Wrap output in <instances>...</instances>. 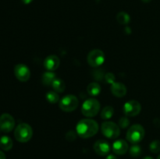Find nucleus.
I'll return each mask as SVG.
<instances>
[{"instance_id": "obj_1", "label": "nucleus", "mask_w": 160, "mask_h": 159, "mask_svg": "<svg viewBox=\"0 0 160 159\" xmlns=\"http://www.w3.org/2000/svg\"><path fill=\"white\" fill-rule=\"evenodd\" d=\"M76 130L78 135L81 138H90L98 132V125L95 120L91 118H84L78 122Z\"/></svg>"}, {"instance_id": "obj_2", "label": "nucleus", "mask_w": 160, "mask_h": 159, "mask_svg": "<svg viewBox=\"0 0 160 159\" xmlns=\"http://www.w3.org/2000/svg\"><path fill=\"white\" fill-rule=\"evenodd\" d=\"M33 135L32 128L28 123H20L14 131V136L17 141L26 143L31 139Z\"/></svg>"}, {"instance_id": "obj_3", "label": "nucleus", "mask_w": 160, "mask_h": 159, "mask_svg": "<svg viewBox=\"0 0 160 159\" xmlns=\"http://www.w3.org/2000/svg\"><path fill=\"white\" fill-rule=\"evenodd\" d=\"M145 137V129L139 124H134L129 128L127 132V140L133 144H137Z\"/></svg>"}, {"instance_id": "obj_4", "label": "nucleus", "mask_w": 160, "mask_h": 159, "mask_svg": "<svg viewBox=\"0 0 160 159\" xmlns=\"http://www.w3.org/2000/svg\"><path fill=\"white\" fill-rule=\"evenodd\" d=\"M100 110V103L95 98H88L86 100L81 107V112L86 117H94Z\"/></svg>"}, {"instance_id": "obj_5", "label": "nucleus", "mask_w": 160, "mask_h": 159, "mask_svg": "<svg viewBox=\"0 0 160 159\" xmlns=\"http://www.w3.org/2000/svg\"><path fill=\"white\" fill-rule=\"evenodd\" d=\"M79 104V101L78 98L74 95L69 94L64 96L59 101V108L63 112H71L77 109Z\"/></svg>"}, {"instance_id": "obj_6", "label": "nucleus", "mask_w": 160, "mask_h": 159, "mask_svg": "<svg viewBox=\"0 0 160 159\" xmlns=\"http://www.w3.org/2000/svg\"><path fill=\"white\" fill-rule=\"evenodd\" d=\"M101 130L103 135L109 139H116L120 136V129L113 122H105L102 124Z\"/></svg>"}, {"instance_id": "obj_7", "label": "nucleus", "mask_w": 160, "mask_h": 159, "mask_svg": "<svg viewBox=\"0 0 160 159\" xmlns=\"http://www.w3.org/2000/svg\"><path fill=\"white\" fill-rule=\"evenodd\" d=\"M105 54L102 50L94 49L88 53L87 62L92 67H98L104 62Z\"/></svg>"}, {"instance_id": "obj_8", "label": "nucleus", "mask_w": 160, "mask_h": 159, "mask_svg": "<svg viewBox=\"0 0 160 159\" xmlns=\"http://www.w3.org/2000/svg\"><path fill=\"white\" fill-rule=\"evenodd\" d=\"M123 108V112L127 116L134 117L140 113L142 110V105L138 101L135 100H131L125 103Z\"/></svg>"}, {"instance_id": "obj_9", "label": "nucleus", "mask_w": 160, "mask_h": 159, "mask_svg": "<svg viewBox=\"0 0 160 159\" xmlns=\"http://www.w3.org/2000/svg\"><path fill=\"white\" fill-rule=\"evenodd\" d=\"M15 126L13 117L7 113L2 114L0 116V129L4 132H9Z\"/></svg>"}, {"instance_id": "obj_10", "label": "nucleus", "mask_w": 160, "mask_h": 159, "mask_svg": "<svg viewBox=\"0 0 160 159\" xmlns=\"http://www.w3.org/2000/svg\"><path fill=\"white\" fill-rule=\"evenodd\" d=\"M14 74L17 80L21 82H26L31 77V71L24 64H17L14 67Z\"/></svg>"}, {"instance_id": "obj_11", "label": "nucleus", "mask_w": 160, "mask_h": 159, "mask_svg": "<svg viewBox=\"0 0 160 159\" xmlns=\"http://www.w3.org/2000/svg\"><path fill=\"white\" fill-rule=\"evenodd\" d=\"M95 152L100 156H106L110 151V145L107 141L103 140H97L93 145Z\"/></svg>"}, {"instance_id": "obj_12", "label": "nucleus", "mask_w": 160, "mask_h": 159, "mask_svg": "<svg viewBox=\"0 0 160 159\" xmlns=\"http://www.w3.org/2000/svg\"><path fill=\"white\" fill-rule=\"evenodd\" d=\"M60 64V60L58 58V56L55 55H50L45 58L44 61V67L48 71H54L59 66Z\"/></svg>"}, {"instance_id": "obj_13", "label": "nucleus", "mask_w": 160, "mask_h": 159, "mask_svg": "<svg viewBox=\"0 0 160 159\" xmlns=\"http://www.w3.org/2000/svg\"><path fill=\"white\" fill-rule=\"evenodd\" d=\"M112 150L116 154L118 155H123L126 154L128 151L129 150V146L127 141L123 140H116L112 146Z\"/></svg>"}, {"instance_id": "obj_14", "label": "nucleus", "mask_w": 160, "mask_h": 159, "mask_svg": "<svg viewBox=\"0 0 160 159\" xmlns=\"http://www.w3.org/2000/svg\"><path fill=\"white\" fill-rule=\"evenodd\" d=\"M111 92L117 98H123L127 94V87L122 83L115 82L111 86Z\"/></svg>"}, {"instance_id": "obj_15", "label": "nucleus", "mask_w": 160, "mask_h": 159, "mask_svg": "<svg viewBox=\"0 0 160 159\" xmlns=\"http://www.w3.org/2000/svg\"><path fill=\"white\" fill-rule=\"evenodd\" d=\"M56 79V74L52 71L45 72V73H44L42 76V84L45 86L52 85V83L54 82V80Z\"/></svg>"}, {"instance_id": "obj_16", "label": "nucleus", "mask_w": 160, "mask_h": 159, "mask_svg": "<svg viewBox=\"0 0 160 159\" xmlns=\"http://www.w3.org/2000/svg\"><path fill=\"white\" fill-rule=\"evenodd\" d=\"M0 147L5 151H9L12 147V140L8 136H3L0 138Z\"/></svg>"}, {"instance_id": "obj_17", "label": "nucleus", "mask_w": 160, "mask_h": 159, "mask_svg": "<svg viewBox=\"0 0 160 159\" xmlns=\"http://www.w3.org/2000/svg\"><path fill=\"white\" fill-rule=\"evenodd\" d=\"M87 92L91 96H97L101 92V87L98 83H91L87 87Z\"/></svg>"}, {"instance_id": "obj_18", "label": "nucleus", "mask_w": 160, "mask_h": 159, "mask_svg": "<svg viewBox=\"0 0 160 159\" xmlns=\"http://www.w3.org/2000/svg\"><path fill=\"white\" fill-rule=\"evenodd\" d=\"M52 88L57 93H62L66 89V84L62 80L56 78L52 83Z\"/></svg>"}, {"instance_id": "obj_19", "label": "nucleus", "mask_w": 160, "mask_h": 159, "mask_svg": "<svg viewBox=\"0 0 160 159\" xmlns=\"http://www.w3.org/2000/svg\"><path fill=\"white\" fill-rule=\"evenodd\" d=\"M114 109L112 106H106L101 112V118L102 119H109L113 115Z\"/></svg>"}, {"instance_id": "obj_20", "label": "nucleus", "mask_w": 160, "mask_h": 159, "mask_svg": "<svg viewBox=\"0 0 160 159\" xmlns=\"http://www.w3.org/2000/svg\"><path fill=\"white\" fill-rule=\"evenodd\" d=\"M117 21L120 23V24L126 25L128 24L131 20V17L126 12H120L117 16Z\"/></svg>"}, {"instance_id": "obj_21", "label": "nucleus", "mask_w": 160, "mask_h": 159, "mask_svg": "<svg viewBox=\"0 0 160 159\" xmlns=\"http://www.w3.org/2000/svg\"><path fill=\"white\" fill-rule=\"evenodd\" d=\"M46 99L51 104H55L59 101V96L57 92L55 90H51L46 94Z\"/></svg>"}, {"instance_id": "obj_22", "label": "nucleus", "mask_w": 160, "mask_h": 159, "mask_svg": "<svg viewBox=\"0 0 160 159\" xmlns=\"http://www.w3.org/2000/svg\"><path fill=\"white\" fill-rule=\"evenodd\" d=\"M130 154L133 157H138L142 154V148L137 144H134L129 150Z\"/></svg>"}, {"instance_id": "obj_23", "label": "nucleus", "mask_w": 160, "mask_h": 159, "mask_svg": "<svg viewBox=\"0 0 160 159\" xmlns=\"http://www.w3.org/2000/svg\"><path fill=\"white\" fill-rule=\"evenodd\" d=\"M149 150L153 154H158L160 152V140H153L149 145Z\"/></svg>"}, {"instance_id": "obj_24", "label": "nucleus", "mask_w": 160, "mask_h": 159, "mask_svg": "<svg viewBox=\"0 0 160 159\" xmlns=\"http://www.w3.org/2000/svg\"><path fill=\"white\" fill-rule=\"evenodd\" d=\"M129 118L128 117H121L119 120V126L122 128V129H124V128H127L128 126H129Z\"/></svg>"}, {"instance_id": "obj_25", "label": "nucleus", "mask_w": 160, "mask_h": 159, "mask_svg": "<svg viewBox=\"0 0 160 159\" xmlns=\"http://www.w3.org/2000/svg\"><path fill=\"white\" fill-rule=\"evenodd\" d=\"M105 80H106V81L108 84H112L113 83H115V75L112 73H107L105 75Z\"/></svg>"}, {"instance_id": "obj_26", "label": "nucleus", "mask_w": 160, "mask_h": 159, "mask_svg": "<svg viewBox=\"0 0 160 159\" xmlns=\"http://www.w3.org/2000/svg\"><path fill=\"white\" fill-rule=\"evenodd\" d=\"M94 76L96 79V80H101L103 77V74L102 70H96L95 72V74H94Z\"/></svg>"}, {"instance_id": "obj_27", "label": "nucleus", "mask_w": 160, "mask_h": 159, "mask_svg": "<svg viewBox=\"0 0 160 159\" xmlns=\"http://www.w3.org/2000/svg\"><path fill=\"white\" fill-rule=\"evenodd\" d=\"M67 139L68 140H70V141H73V140L76 139V135H75V133L73 131H70V132H68V133L67 134Z\"/></svg>"}, {"instance_id": "obj_28", "label": "nucleus", "mask_w": 160, "mask_h": 159, "mask_svg": "<svg viewBox=\"0 0 160 159\" xmlns=\"http://www.w3.org/2000/svg\"><path fill=\"white\" fill-rule=\"evenodd\" d=\"M106 159H117V157L115 155H113V154H109V155L106 157Z\"/></svg>"}, {"instance_id": "obj_29", "label": "nucleus", "mask_w": 160, "mask_h": 159, "mask_svg": "<svg viewBox=\"0 0 160 159\" xmlns=\"http://www.w3.org/2000/svg\"><path fill=\"white\" fill-rule=\"evenodd\" d=\"M0 159H6V155L2 151H0Z\"/></svg>"}, {"instance_id": "obj_30", "label": "nucleus", "mask_w": 160, "mask_h": 159, "mask_svg": "<svg viewBox=\"0 0 160 159\" xmlns=\"http://www.w3.org/2000/svg\"><path fill=\"white\" fill-rule=\"evenodd\" d=\"M32 1L33 0H22L23 3H24V4H26V5L30 4V3H31Z\"/></svg>"}, {"instance_id": "obj_31", "label": "nucleus", "mask_w": 160, "mask_h": 159, "mask_svg": "<svg viewBox=\"0 0 160 159\" xmlns=\"http://www.w3.org/2000/svg\"><path fill=\"white\" fill-rule=\"evenodd\" d=\"M142 159H154V158H153L152 157H151V156H146V157H143Z\"/></svg>"}, {"instance_id": "obj_32", "label": "nucleus", "mask_w": 160, "mask_h": 159, "mask_svg": "<svg viewBox=\"0 0 160 159\" xmlns=\"http://www.w3.org/2000/svg\"><path fill=\"white\" fill-rule=\"evenodd\" d=\"M143 2H145V3H148V2H150L152 1V0H142Z\"/></svg>"}, {"instance_id": "obj_33", "label": "nucleus", "mask_w": 160, "mask_h": 159, "mask_svg": "<svg viewBox=\"0 0 160 159\" xmlns=\"http://www.w3.org/2000/svg\"><path fill=\"white\" fill-rule=\"evenodd\" d=\"M157 159H160V154L159 156H158V157H157Z\"/></svg>"}]
</instances>
